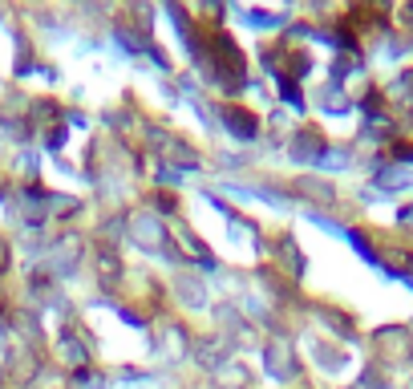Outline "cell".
<instances>
[{"label":"cell","instance_id":"cell-1","mask_svg":"<svg viewBox=\"0 0 413 389\" xmlns=\"http://www.w3.org/2000/svg\"><path fill=\"white\" fill-rule=\"evenodd\" d=\"M227 118H231V126L239 130V138H248L251 130H255V122H251V118H248L243 110H227Z\"/></svg>","mask_w":413,"mask_h":389}]
</instances>
